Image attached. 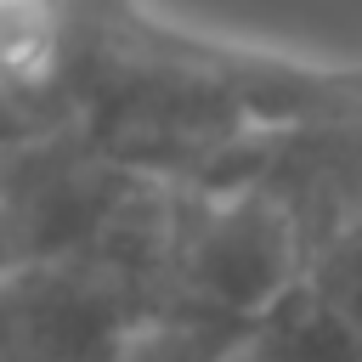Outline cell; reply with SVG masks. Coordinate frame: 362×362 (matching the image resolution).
<instances>
[{"label": "cell", "instance_id": "cell-4", "mask_svg": "<svg viewBox=\"0 0 362 362\" xmlns=\"http://www.w3.org/2000/svg\"><path fill=\"white\" fill-rule=\"evenodd\" d=\"M74 23L62 0H0V147L74 124Z\"/></svg>", "mask_w": 362, "mask_h": 362}, {"label": "cell", "instance_id": "cell-1", "mask_svg": "<svg viewBox=\"0 0 362 362\" xmlns=\"http://www.w3.org/2000/svg\"><path fill=\"white\" fill-rule=\"evenodd\" d=\"M62 6L79 51L74 124L136 175L170 187L249 181L243 158L288 136L362 124V62L226 40L147 0Z\"/></svg>", "mask_w": 362, "mask_h": 362}, {"label": "cell", "instance_id": "cell-2", "mask_svg": "<svg viewBox=\"0 0 362 362\" xmlns=\"http://www.w3.org/2000/svg\"><path fill=\"white\" fill-rule=\"evenodd\" d=\"M305 283V249L294 209L249 181L175 187L170 238L158 260V317H187L232 334H255Z\"/></svg>", "mask_w": 362, "mask_h": 362}, {"label": "cell", "instance_id": "cell-6", "mask_svg": "<svg viewBox=\"0 0 362 362\" xmlns=\"http://www.w3.org/2000/svg\"><path fill=\"white\" fill-rule=\"evenodd\" d=\"M23 260H17V243H11V226H6V215H0V277H11Z\"/></svg>", "mask_w": 362, "mask_h": 362}, {"label": "cell", "instance_id": "cell-3", "mask_svg": "<svg viewBox=\"0 0 362 362\" xmlns=\"http://www.w3.org/2000/svg\"><path fill=\"white\" fill-rule=\"evenodd\" d=\"M153 317V294L107 266H17L0 277V362H113Z\"/></svg>", "mask_w": 362, "mask_h": 362}, {"label": "cell", "instance_id": "cell-5", "mask_svg": "<svg viewBox=\"0 0 362 362\" xmlns=\"http://www.w3.org/2000/svg\"><path fill=\"white\" fill-rule=\"evenodd\" d=\"M113 362H249V334L187 322V317H153L141 334L124 339Z\"/></svg>", "mask_w": 362, "mask_h": 362}]
</instances>
